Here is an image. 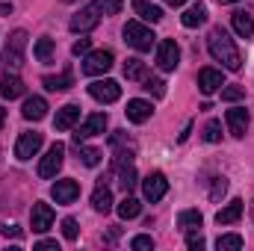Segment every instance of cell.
I'll use <instances>...</instances> for the list:
<instances>
[{
	"mask_svg": "<svg viewBox=\"0 0 254 251\" xmlns=\"http://www.w3.org/2000/svg\"><path fill=\"white\" fill-rule=\"evenodd\" d=\"M225 86V80H222V71L219 68H201L198 71V89L204 92V95H213V92H219Z\"/></svg>",
	"mask_w": 254,
	"mask_h": 251,
	"instance_id": "14",
	"label": "cell"
},
{
	"mask_svg": "<svg viewBox=\"0 0 254 251\" xmlns=\"http://www.w3.org/2000/svg\"><path fill=\"white\" fill-rule=\"evenodd\" d=\"M240 216H243V201L237 198V201H231L228 207H222L216 213V222L219 225H234V222H240Z\"/></svg>",
	"mask_w": 254,
	"mask_h": 251,
	"instance_id": "25",
	"label": "cell"
},
{
	"mask_svg": "<svg viewBox=\"0 0 254 251\" xmlns=\"http://www.w3.org/2000/svg\"><path fill=\"white\" fill-rule=\"evenodd\" d=\"M243 98H246V89H243V86H225V89H222V101H228V104L243 101Z\"/></svg>",
	"mask_w": 254,
	"mask_h": 251,
	"instance_id": "33",
	"label": "cell"
},
{
	"mask_svg": "<svg viewBox=\"0 0 254 251\" xmlns=\"http://www.w3.org/2000/svg\"><path fill=\"white\" fill-rule=\"evenodd\" d=\"M148 95H154V98H163L166 95V83L160 80V77H145V86H142Z\"/></svg>",
	"mask_w": 254,
	"mask_h": 251,
	"instance_id": "31",
	"label": "cell"
},
{
	"mask_svg": "<svg viewBox=\"0 0 254 251\" xmlns=\"http://www.w3.org/2000/svg\"><path fill=\"white\" fill-rule=\"evenodd\" d=\"M136 251H148V249H154V240L151 237H133V243H130Z\"/></svg>",
	"mask_w": 254,
	"mask_h": 251,
	"instance_id": "37",
	"label": "cell"
},
{
	"mask_svg": "<svg viewBox=\"0 0 254 251\" xmlns=\"http://www.w3.org/2000/svg\"><path fill=\"white\" fill-rule=\"evenodd\" d=\"M142 192H145V198H148L151 204H157V201L169 192V181H166V175H163V172H151V175L142 181Z\"/></svg>",
	"mask_w": 254,
	"mask_h": 251,
	"instance_id": "9",
	"label": "cell"
},
{
	"mask_svg": "<svg viewBox=\"0 0 254 251\" xmlns=\"http://www.w3.org/2000/svg\"><path fill=\"white\" fill-rule=\"evenodd\" d=\"M65 3H74V0H65Z\"/></svg>",
	"mask_w": 254,
	"mask_h": 251,
	"instance_id": "48",
	"label": "cell"
},
{
	"mask_svg": "<svg viewBox=\"0 0 254 251\" xmlns=\"http://www.w3.org/2000/svg\"><path fill=\"white\" fill-rule=\"evenodd\" d=\"M65 163V145H60V142H54L51 148H48V154L42 157V163H39V178H57V172L63 169Z\"/></svg>",
	"mask_w": 254,
	"mask_h": 251,
	"instance_id": "5",
	"label": "cell"
},
{
	"mask_svg": "<svg viewBox=\"0 0 254 251\" xmlns=\"http://www.w3.org/2000/svg\"><path fill=\"white\" fill-rule=\"evenodd\" d=\"M89 95L101 104H116L122 98V86L116 80H92L89 83Z\"/></svg>",
	"mask_w": 254,
	"mask_h": 251,
	"instance_id": "6",
	"label": "cell"
},
{
	"mask_svg": "<svg viewBox=\"0 0 254 251\" xmlns=\"http://www.w3.org/2000/svg\"><path fill=\"white\" fill-rule=\"evenodd\" d=\"M231 24H234V33H237L240 39H252L254 36V18L249 12H234Z\"/></svg>",
	"mask_w": 254,
	"mask_h": 251,
	"instance_id": "19",
	"label": "cell"
},
{
	"mask_svg": "<svg viewBox=\"0 0 254 251\" xmlns=\"http://www.w3.org/2000/svg\"><path fill=\"white\" fill-rule=\"evenodd\" d=\"M225 192H228V181H225V178H213V189H210V198H213V201H219V198H222Z\"/></svg>",
	"mask_w": 254,
	"mask_h": 251,
	"instance_id": "35",
	"label": "cell"
},
{
	"mask_svg": "<svg viewBox=\"0 0 254 251\" xmlns=\"http://www.w3.org/2000/svg\"><path fill=\"white\" fill-rule=\"evenodd\" d=\"M252 219H254V204H252Z\"/></svg>",
	"mask_w": 254,
	"mask_h": 251,
	"instance_id": "47",
	"label": "cell"
},
{
	"mask_svg": "<svg viewBox=\"0 0 254 251\" xmlns=\"http://www.w3.org/2000/svg\"><path fill=\"white\" fill-rule=\"evenodd\" d=\"M24 51H27V33L24 30H15L6 42V51H3V65L9 71H18L24 65Z\"/></svg>",
	"mask_w": 254,
	"mask_h": 251,
	"instance_id": "3",
	"label": "cell"
},
{
	"mask_svg": "<svg viewBox=\"0 0 254 251\" xmlns=\"http://www.w3.org/2000/svg\"><path fill=\"white\" fill-rule=\"evenodd\" d=\"M104 130H107V116H104V113H92V116L80 125V130L74 133V142H83V139L98 136V133H104Z\"/></svg>",
	"mask_w": 254,
	"mask_h": 251,
	"instance_id": "12",
	"label": "cell"
},
{
	"mask_svg": "<svg viewBox=\"0 0 254 251\" xmlns=\"http://www.w3.org/2000/svg\"><path fill=\"white\" fill-rule=\"evenodd\" d=\"M178 63H181V48H178V42H175V39L160 42V48H157V65H160V71H175Z\"/></svg>",
	"mask_w": 254,
	"mask_h": 251,
	"instance_id": "7",
	"label": "cell"
},
{
	"mask_svg": "<svg viewBox=\"0 0 254 251\" xmlns=\"http://www.w3.org/2000/svg\"><path fill=\"white\" fill-rule=\"evenodd\" d=\"M0 234H3V237H15V240L21 237V231H18L15 225H0Z\"/></svg>",
	"mask_w": 254,
	"mask_h": 251,
	"instance_id": "41",
	"label": "cell"
},
{
	"mask_svg": "<svg viewBox=\"0 0 254 251\" xmlns=\"http://www.w3.org/2000/svg\"><path fill=\"white\" fill-rule=\"evenodd\" d=\"M204 139L207 142H219L222 139V125L219 122H210V125L204 127Z\"/></svg>",
	"mask_w": 254,
	"mask_h": 251,
	"instance_id": "34",
	"label": "cell"
},
{
	"mask_svg": "<svg viewBox=\"0 0 254 251\" xmlns=\"http://www.w3.org/2000/svg\"><path fill=\"white\" fill-rule=\"evenodd\" d=\"M219 3H240V0H219Z\"/></svg>",
	"mask_w": 254,
	"mask_h": 251,
	"instance_id": "46",
	"label": "cell"
},
{
	"mask_svg": "<svg viewBox=\"0 0 254 251\" xmlns=\"http://www.w3.org/2000/svg\"><path fill=\"white\" fill-rule=\"evenodd\" d=\"M42 86L48 92H65L74 86V74L71 71H63V74H54V77H42Z\"/></svg>",
	"mask_w": 254,
	"mask_h": 251,
	"instance_id": "20",
	"label": "cell"
},
{
	"mask_svg": "<svg viewBox=\"0 0 254 251\" xmlns=\"http://www.w3.org/2000/svg\"><path fill=\"white\" fill-rule=\"evenodd\" d=\"M42 142H45V136L42 133H21L18 136V142H15V157L18 160H30V157H36V151L42 148Z\"/></svg>",
	"mask_w": 254,
	"mask_h": 251,
	"instance_id": "10",
	"label": "cell"
},
{
	"mask_svg": "<svg viewBox=\"0 0 254 251\" xmlns=\"http://www.w3.org/2000/svg\"><path fill=\"white\" fill-rule=\"evenodd\" d=\"M0 95L3 98H21L24 95V83H21V77H15V74H6L3 80H0Z\"/></svg>",
	"mask_w": 254,
	"mask_h": 251,
	"instance_id": "24",
	"label": "cell"
},
{
	"mask_svg": "<svg viewBox=\"0 0 254 251\" xmlns=\"http://www.w3.org/2000/svg\"><path fill=\"white\" fill-rule=\"evenodd\" d=\"M181 21H184V27H190V30L192 27H201V24L207 21V6H204V3H192L190 9L181 15Z\"/></svg>",
	"mask_w": 254,
	"mask_h": 251,
	"instance_id": "23",
	"label": "cell"
},
{
	"mask_svg": "<svg viewBox=\"0 0 254 251\" xmlns=\"http://www.w3.org/2000/svg\"><path fill=\"white\" fill-rule=\"evenodd\" d=\"M21 116H24L27 122H42V119L48 116V104H45V98H27L24 107H21Z\"/></svg>",
	"mask_w": 254,
	"mask_h": 251,
	"instance_id": "16",
	"label": "cell"
},
{
	"mask_svg": "<svg viewBox=\"0 0 254 251\" xmlns=\"http://www.w3.org/2000/svg\"><path fill=\"white\" fill-rule=\"evenodd\" d=\"M0 15H12V3H0Z\"/></svg>",
	"mask_w": 254,
	"mask_h": 251,
	"instance_id": "43",
	"label": "cell"
},
{
	"mask_svg": "<svg viewBox=\"0 0 254 251\" xmlns=\"http://www.w3.org/2000/svg\"><path fill=\"white\" fill-rule=\"evenodd\" d=\"M71 54H74V57H80V54H89V39H77V42L71 45Z\"/></svg>",
	"mask_w": 254,
	"mask_h": 251,
	"instance_id": "39",
	"label": "cell"
},
{
	"mask_svg": "<svg viewBox=\"0 0 254 251\" xmlns=\"http://www.w3.org/2000/svg\"><path fill=\"white\" fill-rule=\"evenodd\" d=\"M51 195H54L57 204H71V201L80 195V184H77V181H57L54 189H51Z\"/></svg>",
	"mask_w": 254,
	"mask_h": 251,
	"instance_id": "15",
	"label": "cell"
},
{
	"mask_svg": "<svg viewBox=\"0 0 254 251\" xmlns=\"http://www.w3.org/2000/svg\"><path fill=\"white\" fill-rule=\"evenodd\" d=\"M125 42L133 48V51L145 54V51H151V48H154L157 36H154V33H151V27H145L142 21H127V24H125Z\"/></svg>",
	"mask_w": 254,
	"mask_h": 251,
	"instance_id": "2",
	"label": "cell"
},
{
	"mask_svg": "<svg viewBox=\"0 0 254 251\" xmlns=\"http://www.w3.org/2000/svg\"><path fill=\"white\" fill-rule=\"evenodd\" d=\"M92 207L98 213H110L113 210V192H110V187H104V184L95 187V192H92Z\"/></svg>",
	"mask_w": 254,
	"mask_h": 251,
	"instance_id": "21",
	"label": "cell"
},
{
	"mask_svg": "<svg viewBox=\"0 0 254 251\" xmlns=\"http://www.w3.org/2000/svg\"><path fill=\"white\" fill-rule=\"evenodd\" d=\"M125 77L127 80H145V63H142V60H127Z\"/></svg>",
	"mask_w": 254,
	"mask_h": 251,
	"instance_id": "29",
	"label": "cell"
},
{
	"mask_svg": "<svg viewBox=\"0 0 254 251\" xmlns=\"http://www.w3.org/2000/svg\"><path fill=\"white\" fill-rule=\"evenodd\" d=\"M77 122H80V107L77 104H65L63 110L57 113V119H54V127L57 130H71Z\"/></svg>",
	"mask_w": 254,
	"mask_h": 251,
	"instance_id": "18",
	"label": "cell"
},
{
	"mask_svg": "<svg viewBox=\"0 0 254 251\" xmlns=\"http://www.w3.org/2000/svg\"><path fill=\"white\" fill-rule=\"evenodd\" d=\"M3 122H6V110L0 107V127H3Z\"/></svg>",
	"mask_w": 254,
	"mask_h": 251,
	"instance_id": "45",
	"label": "cell"
},
{
	"mask_svg": "<svg viewBox=\"0 0 254 251\" xmlns=\"http://www.w3.org/2000/svg\"><path fill=\"white\" fill-rule=\"evenodd\" d=\"M125 113H127V119H130L133 125H142V122H148V119H151L154 107H151L148 101H139V98H136V101H127Z\"/></svg>",
	"mask_w": 254,
	"mask_h": 251,
	"instance_id": "17",
	"label": "cell"
},
{
	"mask_svg": "<svg viewBox=\"0 0 254 251\" xmlns=\"http://www.w3.org/2000/svg\"><path fill=\"white\" fill-rule=\"evenodd\" d=\"M33 54H36V60L39 63H51V57H54V39H39L36 42V48H33Z\"/></svg>",
	"mask_w": 254,
	"mask_h": 251,
	"instance_id": "26",
	"label": "cell"
},
{
	"mask_svg": "<svg viewBox=\"0 0 254 251\" xmlns=\"http://www.w3.org/2000/svg\"><path fill=\"white\" fill-rule=\"evenodd\" d=\"M225 122H228L231 136L243 139V136H246V130H249V110H243V107H234V110H228V113H225Z\"/></svg>",
	"mask_w": 254,
	"mask_h": 251,
	"instance_id": "13",
	"label": "cell"
},
{
	"mask_svg": "<svg viewBox=\"0 0 254 251\" xmlns=\"http://www.w3.org/2000/svg\"><path fill=\"white\" fill-rule=\"evenodd\" d=\"M36 249L45 251V249H57V240H42V243H36Z\"/></svg>",
	"mask_w": 254,
	"mask_h": 251,
	"instance_id": "42",
	"label": "cell"
},
{
	"mask_svg": "<svg viewBox=\"0 0 254 251\" xmlns=\"http://www.w3.org/2000/svg\"><path fill=\"white\" fill-rule=\"evenodd\" d=\"M166 3H169V6H184L187 0H166Z\"/></svg>",
	"mask_w": 254,
	"mask_h": 251,
	"instance_id": "44",
	"label": "cell"
},
{
	"mask_svg": "<svg viewBox=\"0 0 254 251\" xmlns=\"http://www.w3.org/2000/svg\"><path fill=\"white\" fill-rule=\"evenodd\" d=\"M178 225L187 228V231H190V228H201V213H198V210H184V213L178 216Z\"/></svg>",
	"mask_w": 254,
	"mask_h": 251,
	"instance_id": "30",
	"label": "cell"
},
{
	"mask_svg": "<svg viewBox=\"0 0 254 251\" xmlns=\"http://www.w3.org/2000/svg\"><path fill=\"white\" fill-rule=\"evenodd\" d=\"M207 48H210V57H213L216 63H222L228 71H240V68H243L240 48L234 45V39L228 36V30L213 27V30H210V36H207Z\"/></svg>",
	"mask_w": 254,
	"mask_h": 251,
	"instance_id": "1",
	"label": "cell"
},
{
	"mask_svg": "<svg viewBox=\"0 0 254 251\" xmlns=\"http://www.w3.org/2000/svg\"><path fill=\"white\" fill-rule=\"evenodd\" d=\"M216 249H219V251L243 249V237H240V234H225V237H219V240H216Z\"/></svg>",
	"mask_w": 254,
	"mask_h": 251,
	"instance_id": "28",
	"label": "cell"
},
{
	"mask_svg": "<svg viewBox=\"0 0 254 251\" xmlns=\"http://www.w3.org/2000/svg\"><path fill=\"white\" fill-rule=\"evenodd\" d=\"M204 246H207V243H204V237H201V234H190V237H187V249L201 251Z\"/></svg>",
	"mask_w": 254,
	"mask_h": 251,
	"instance_id": "38",
	"label": "cell"
},
{
	"mask_svg": "<svg viewBox=\"0 0 254 251\" xmlns=\"http://www.w3.org/2000/svg\"><path fill=\"white\" fill-rule=\"evenodd\" d=\"M63 237L65 240H77V222L74 219H63Z\"/></svg>",
	"mask_w": 254,
	"mask_h": 251,
	"instance_id": "36",
	"label": "cell"
},
{
	"mask_svg": "<svg viewBox=\"0 0 254 251\" xmlns=\"http://www.w3.org/2000/svg\"><path fill=\"white\" fill-rule=\"evenodd\" d=\"M133 9H136V15H139L142 21H148V24L163 21V9H160V6H154V3H148V0H136V3H133Z\"/></svg>",
	"mask_w": 254,
	"mask_h": 251,
	"instance_id": "22",
	"label": "cell"
},
{
	"mask_svg": "<svg viewBox=\"0 0 254 251\" xmlns=\"http://www.w3.org/2000/svg\"><path fill=\"white\" fill-rule=\"evenodd\" d=\"M101 6H104V15H116L122 9V0H104Z\"/></svg>",
	"mask_w": 254,
	"mask_h": 251,
	"instance_id": "40",
	"label": "cell"
},
{
	"mask_svg": "<svg viewBox=\"0 0 254 251\" xmlns=\"http://www.w3.org/2000/svg\"><path fill=\"white\" fill-rule=\"evenodd\" d=\"M77 148H80V145H77ZM101 157H104V154H101L98 148H80V160H83V166H98Z\"/></svg>",
	"mask_w": 254,
	"mask_h": 251,
	"instance_id": "32",
	"label": "cell"
},
{
	"mask_svg": "<svg viewBox=\"0 0 254 251\" xmlns=\"http://www.w3.org/2000/svg\"><path fill=\"white\" fill-rule=\"evenodd\" d=\"M110 68H113V51H92L83 63V74L98 77V74H107Z\"/></svg>",
	"mask_w": 254,
	"mask_h": 251,
	"instance_id": "8",
	"label": "cell"
},
{
	"mask_svg": "<svg viewBox=\"0 0 254 251\" xmlns=\"http://www.w3.org/2000/svg\"><path fill=\"white\" fill-rule=\"evenodd\" d=\"M101 15H104V6L101 3H89V6H83L74 18H71V33H89V30H95L98 24H101Z\"/></svg>",
	"mask_w": 254,
	"mask_h": 251,
	"instance_id": "4",
	"label": "cell"
},
{
	"mask_svg": "<svg viewBox=\"0 0 254 251\" xmlns=\"http://www.w3.org/2000/svg\"><path fill=\"white\" fill-rule=\"evenodd\" d=\"M142 213V204L136 201V198H130V195H125V201L119 204V216L122 219H136Z\"/></svg>",
	"mask_w": 254,
	"mask_h": 251,
	"instance_id": "27",
	"label": "cell"
},
{
	"mask_svg": "<svg viewBox=\"0 0 254 251\" xmlns=\"http://www.w3.org/2000/svg\"><path fill=\"white\" fill-rule=\"evenodd\" d=\"M30 222H33V231H36V234L51 231V225H54V210H51V204L36 201V204H33V213H30Z\"/></svg>",
	"mask_w": 254,
	"mask_h": 251,
	"instance_id": "11",
	"label": "cell"
}]
</instances>
